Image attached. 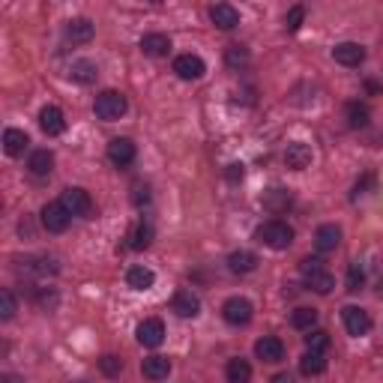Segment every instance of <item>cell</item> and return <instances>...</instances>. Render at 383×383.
Returning a JSON list of instances; mask_svg holds the SVG:
<instances>
[{
  "label": "cell",
  "instance_id": "ac0fdd59",
  "mask_svg": "<svg viewBox=\"0 0 383 383\" xmlns=\"http://www.w3.org/2000/svg\"><path fill=\"white\" fill-rule=\"evenodd\" d=\"M93 34H96V27H93L90 18H72L66 24V39H72V42H78V45L90 42Z\"/></svg>",
  "mask_w": 383,
  "mask_h": 383
},
{
  "label": "cell",
  "instance_id": "7402d4cb",
  "mask_svg": "<svg viewBox=\"0 0 383 383\" xmlns=\"http://www.w3.org/2000/svg\"><path fill=\"white\" fill-rule=\"evenodd\" d=\"M27 168L34 177H48L54 168V153L51 150H34L27 159Z\"/></svg>",
  "mask_w": 383,
  "mask_h": 383
},
{
  "label": "cell",
  "instance_id": "cb8c5ba5",
  "mask_svg": "<svg viewBox=\"0 0 383 383\" xmlns=\"http://www.w3.org/2000/svg\"><path fill=\"white\" fill-rule=\"evenodd\" d=\"M141 51L147 57H165L171 51V39L165 34H147L141 39Z\"/></svg>",
  "mask_w": 383,
  "mask_h": 383
},
{
  "label": "cell",
  "instance_id": "d6986e66",
  "mask_svg": "<svg viewBox=\"0 0 383 383\" xmlns=\"http://www.w3.org/2000/svg\"><path fill=\"white\" fill-rule=\"evenodd\" d=\"M260 203H264V210H270V213H284L293 203V195L288 189H270V192H264Z\"/></svg>",
  "mask_w": 383,
  "mask_h": 383
},
{
  "label": "cell",
  "instance_id": "f35d334b",
  "mask_svg": "<svg viewBox=\"0 0 383 383\" xmlns=\"http://www.w3.org/2000/svg\"><path fill=\"white\" fill-rule=\"evenodd\" d=\"M243 174H246V171H243V165H237V162H234V165H227V171H225V177H227L231 183L243 180Z\"/></svg>",
  "mask_w": 383,
  "mask_h": 383
},
{
  "label": "cell",
  "instance_id": "2e32d148",
  "mask_svg": "<svg viewBox=\"0 0 383 383\" xmlns=\"http://www.w3.org/2000/svg\"><path fill=\"white\" fill-rule=\"evenodd\" d=\"M210 21H213L219 30H234L240 24V12L234 10L231 3H216V6H210Z\"/></svg>",
  "mask_w": 383,
  "mask_h": 383
},
{
  "label": "cell",
  "instance_id": "7a4b0ae2",
  "mask_svg": "<svg viewBox=\"0 0 383 383\" xmlns=\"http://www.w3.org/2000/svg\"><path fill=\"white\" fill-rule=\"evenodd\" d=\"M258 243H264V246H270L275 251H282V249H288L291 243H293V231H291V225H284L279 222V219H273V222H264L258 227Z\"/></svg>",
  "mask_w": 383,
  "mask_h": 383
},
{
  "label": "cell",
  "instance_id": "6da1fadb",
  "mask_svg": "<svg viewBox=\"0 0 383 383\" xmlns=\"http://www.w3.org/2000/svg\"><path fill=\"white\" fill-rule=\"evenodd\" d=\"M299 273H303L306 284L314 293H323V297H327V293H332V288H336V279H332V273L323 270V264L317 258H306L303 264H299Z\"/></svg>",
  "mask_w": 383,
  "mask_h": 383
},
{
  "label": "cell",
  "instance_id": "30bf717a",
  "mask_svg": "<svg viewBox=\"0 0 383 383\" xmlns=\"http://www.w3.org/2000/svg\"><path fill=\"white\" fill-rule=\"evenodd\" d=\"M39 126H42L45 135H63L66 132V117H63L60 108H54V105H45L42 111H39Z\"/></svg>",
  "mask_w": 383,
  "mask_h": 383
},
{
  "label": "cell",
  "instance_id": "4dcf8cb0",
  "mask_svg": "<svg viewBox=\"0 0 383 383\" xmlns=\"http://www.w3.org/2000/svg\"><path fill=\"white\" fill-rule=\"evenodd\" d=\"M153 243V227L147 225V222H141V225H135V231L129 234V249H147Z\"/></svg>",
  "mask_w": 383,
  "mask_h": 383
},
{
  "label": "cell",
  "instance_id": "e0dca14e",
  "mask_svg": "<svg viewBox=\"0 0 383 383\" xmlns=\"http://www.w3.org/2000/svg\"><path fill=\"white\" fill-rule=\"evenodd\" d=\"M227 270L237 273V275L258 270V255L255 251H231V255H227Z\"/></svg>",
  "mask_w": 383,
  "mask_h": 383
},
{
  "label": "cell",
  "instance_id": "8992f818",
  "mask_svg": "<svg viewBox=\"0 0 383 383\" xmlns=\"http://www.w3.org/2000/svg\"><path fill=\"white\" fill-rule=\"evenodd\" d=\"M69 222H72V216H69V210L63 207L60 201H57V203H45V207H42V227L48 234H63L69 227Z\"/></svg>",
  "mask_w": 383,
  "mask_h": 383
},
{
  "label": "cell",
  "instance_id": "8fae6325",
  "mask_svg": "<svg viewBox=\"0 0 383 383\" xmlns=\"http://www.w3.org/2000/svg\"><path fill=\"white\" fill-rule=\"evenodd\" d=\"M108 159L111 165L117 168H126L135 162V144L129 141V138H114V141L108 144Z\"/></svg>",
  "mask_w": 383,
  "mask_h": 383
},
{
  "label": "cell",
  "instance_id": "603a6c76",
  "mask_svg": "<svg viewBox=\"0 0 383 383\" xmlns=\"http://www.w3.org/2000/svg\"><path fill=\"white\" fill-rule=\"evenodd\" d=\"M27 144H30V138H27V132H21V129H6L3 132L6 156H21V153L27 150Z\"/></svg>",
  "mask_w": 383,
  "mask_h": 383
},
{
  "label": "cell",
  "instance_id": "9c48e42d",
  "mask_svg": "<svg viewBox=\"0 0 383 383\" xmlns=\"http://www.w3.org/2000/svg\"><path fill=\"white\" fill-rule=\"evenodd\" d=\"M174 72L183 81H198V78H203V72H207V63H203L198 54H180L174 60Z\"/></svg>",
  "mask_w": 383,
  "mask_h": 383
},
{
  "label": "cell",
  "instance_id": "5bb4252c",
  "mask_svg": "<svg viewBox=\"0 0 383 383\" xmlns=\"http://www.w3.org/2000/svg\"><path fill=\"white\" fill-rule=\"evenodd\" d=\"M255 356L264 362H282L284 360V345L275 336H264L255 341Z\"/></svg>",
  "mask_w": 383,
  "mask_h": 383
},
{
  "label": "cell",
  "instance_id": "836d02e7",
  "mask_svg": "<svg viewBox=\"0 0 383 383\" xmlns=\"http://www.w3.org/2000/svg\"><path fill=\"white\" fill-rule=\"evenodd\" d=\"M225 60H227V66H231V69H237V66H243V63L249 60V51L243 45H231L225 51Z\"/></svg>",
  "mask_w": 383,
  "mask_h": 383
},
{
  "label": "cell",
  "instance_id": "d4e9b609",
  "mask_svg": "<svg viewBox=\"0 0 383 383\" xmlns=\"http://www.w3.org/2000/svg\"><path fill=\"white\" fill-rule=\"evenodd\" d=\"M299 371H303L306 378H317V374L327 371V356L317 354V350H306L303 360H299Z\"/></svg>",
  "mask_w": 383,
  "mask_h": 383
},
{
  "label": "cell",
  "instance_id": "52a82bcc",
  "mask_svg": "<svg viewBox=\"0 0 383 383\" xmlns=\"http://www.w3.org/2000/svg\"><path fill=\"white\" fill-rule=\"evenodd\" d=\"M341 321H345V330L354 338H360V336H365V332L371 330V317L360 306H345V308H341Z\"/></svg>",
  "mask_w": 383,
  "mask_h": 383
},
{
  "label": "cell",
  "instance_id": "e575fe53",
  "mask_svg": "<svg viewBox=\"0 0 383 383\" xmlns=\"http://www.w3.org/2000/svg\"><path fill=\"white\" fill-rule=\"evenodd\" d=\"M365 284V273H362V267L360 264H350V270H347V291L350 293H356Z\"/></svg>",
  "mask_w": 383,
  "mask_h": 383
},
{
  "label": "cell",
  "instance_id": "1f68e13d",
  "mask_svg": "<svg viewBox=\"0 0 383 383\" xmlns=\"http://www.w3.org/2000/svg\"><path fill=\"white\" fill-rule=\"evenodd\" d=\"M306 347H308V350H317V354H323V350L330 347V336H327L323 330H308Z\"/></svg>",
  "mask_w": 383,
  "mask_h": 383
},
{
  "label": "cell",
  "instance_id": "f1b7e54d",
  "mask_svg": "<svg viewBox=\"0 0 383 383\" xmlns=\"http://www.w3.org/2000/svg\"><path fill=\"white\" fill-rule=\"evenodd\" d=\"M225 374H227V380H231V383H249L251 380V365L237 356V360H227Z\"/></svg>",
  "mask_w": 383,
  "mask_h": 383
},
{
  "label": "cell",
  "instance_id": "ffe728a7",
  "mask_svg": "<svg viewBox=\"0 0 383 383\" xmlns=\"http://www.w3.org/2000/svg\"><path fill=\"white\" fill-rule=\"evenodd\" d=\"M338 243H341V231L336 225H321V227H317V234H314L317 251H336Z\"/></svg>",
  "mask_w": 383,
  "mask_h": 383
},
{
  "label": "cell",
  "instance_id": "83f0119b",
  "mask_svg": "<svg viewBox=\"0 0 383 383\" xmlns=\"http://www.w3.org/2000/svg\"><path fill=\"white\" fill-rule=\"evenodd\" d=\"M369 120H371L369 105H362V102H347V126H350V129H365V126H369Z\"/></svg>",
  "mask_w": 383,
  "mask_h": 383
},
{
  "label": "cell",
  "instance_id": "5b68a950",
  "mask_svg": "<svg viewBox=\"0 0 383 383\" xmlns=\"http://www.w3.org/2000/svg\"><path fill=\"white\" fill-rule=\"evenodd\" d=\"M251 314H255V308H251V303L246 297H231L222 306V317L231 323V327H246V323L251 321Z\"/></svg>",
  "mask_w": 383,
  "mask_h": 383
},
{
  "label": "cell",
  "instance_id": "277c9868",
  "mask_svg": "<svg viewBox=\"0 0 383 383\" xmlns=\"http://www.w3.org/2000/svg\"><path fill=\"white\" fill-rule=\"evenodd\" d=\"M60 203L69 210V216H90V210H93L90 192L81 189V186H69V189H63Z\"/></svg>",
  "mask_w": 383,
  "mask_h": 383
},
{
  "label": "cell",
  "instance_id": "4316f807",
  "mask_svg": "<svg viewBox=\"0 0 383 383\" xmlns=\"http://www.w3.org/2000/svg\"><path fill=\"white\" fill-rule=\"evenodd\" d=\"M141 371H144V378H150V380H165L171 371V362H168V356H147L141 362Z\"/></svg>",
  "mask_w": 383,
  "mask_h": 383
},
{
  "label": "cell",
  "instance_id": "ba28073f",
  "mask_svg": "<svg viewBox=\"0 0 383 383\" xmlns=\"http://www.w3.org/2000/svg\"><path fill=\"white\" fill-rule=\"evenodd\" d=\"M138 341H141L144 347H159L162 341H165V323L159 321V317H147V321L138 323Z\"/></svg>",
  "mask_w": 383,
  "mask_h": 383
},
{
  "label": "cell",
  "instance_id": "74e56055",
  "mask_svg": "<svg viewBox=\"0 0 383 383\" xmlns=\"http://www.w3.org/2000/svg\"><path fill=\"white\" fill-rule=\"evenodd\" d=\"M150 201V189L147 186H135V195H132V203L135 207H141V203Z\"/></svg>",
  "mask_w": 383,
  "mask_h": 383
},
{
  "label": "cell",
  "instance_id": "ab89813d",
  "mask_svg": "<svg viewBox=\"0 0 383 383\" xmlns=\"http://www.w3.org/2000/svg\"><path fill=\"white\" fill-rule=\"evenodd\" d=\"M371 186H374V174H365V177H362V180H360V183H356V189H354V192H356V195H362L365 189H371Z\"/></svg>",
  "mask_w": 383,
  "mask_h": 383
},
{
  "label": "cell",
  "instance_id": "f546056e",
  "mask_svg": "<svg viewBox=\"0 0 383 383\" xmlns=\"http://www.w3.org/2000/svg\"><path fill=\"white\" fill-rule=\"evenodd\" d=\"M291 323H293V330H306L308 332L317 323V312L314 308H308V306H299V308H293Z\"/></svg>",
  "mask_w": 383,
  "mask_h": 383
},
{
  "label": "cell",
  "instance_id": "484cf974",
  "mask_svg": "<svg viewBox=\"0 0 383 383\" xmlns=\"http://www.w3.org/2000/svg\"><path fill=\"white\" fill-rule=\"evenodd\" d=\"M96 75H99V69H96L93 60H75L69 66V78L75 81V84H93Z\"/></svg>",
  "mask_w": 383,
  "mask_h": 383
},
{
  "label": "cell",
  "instance_id": "4fadbf2b",
  "mask_svg": "<svg viewBox=\"0 0 383 383\" xmlns=\"http://www.w3.org/2000/svg\"><path fill=\"white\" fill-rule=\"evenodd\" d=\"M332 60L341 63V66H360L365 60V48L360 42H338L332 48Z\"/></svg>",
  "mask_w": 383,
  "mask_h": 383
},
{
  "label": "cell",
  "instance_id": "d590c367",
  "mask_svg": "<svg viewBox=\"0 0 383 383\" xmlns=\"http://www.w3.org/2000/svg\"><path fill=\"white\" fill-rule=\"evenodd\" d=\"M15 314V297L12 291H3L0 293V321H12Z\"/></svg>",
  "mask_w": 383,
  "mask_h": 383
},
{
  "label": "cell",
  "instance_id": "3957f363",
  "mask_svg": "<svg viewBox=\"0 0 383 383\" xmlns=\"http://www.w3.org/2000/svg\"><path fill=\"white\" fill-rule=\"evenodd\" d=\"M129 108V102H126V96L123 93H117V90H105L96 96V102H93V111H96V117L99 120H120L126 114Z\"/></svg>",
  "mask_w": 383,
  "mask_h": 383
},
{
  "label": "cell",
  "instance_id": "44dd1931",
  "mask_svg": "<svg viewBox=\"0 0 383 383\" xmlns=\"http://www.w3.org/2000/svg\"><path fill=\"white\" fill-rule=\"evenodd\" d=\"M126 282H129V288L132 291H150L153 282H156V273H153L150 267L138 264V267H132V270L126 273Z\"/></svg>",
  "mask_w": 383,
  "mask_h": 383
},
{
  "label": "cell",
  "instance_id": "60d3db41",
  "mask_svg": "<svg viewBox=\"0 0 383 383\" xmlns=\"http://www.w3.org/2000/svg\"><path fill=\"white\" fill-rule=\"evenodd\" d=\"M270 383H293V378H291V374H275Z\"/></svg>",
  "mask_w": 383,
  "mask_h": 383
},
{
  "label": "cell",
  "instance_id": "d6a6232c",
  "mask_svg": "<svg viewBox=\"0 0 383 383\" xmlns=\"http://www.w3.org/2000/svg\"><path fill=\"white\" fill-rule=\"evenodd\" d=\"M99 369H102V374H108V378H117V374L123 371V360L114 354H105L99 360Z\"/></svg>",
  "mask_w": 383,
  "mask_h": 383
},
{
  "label": "cell",
  "instance_id": "9a60e30c",
  "mask_svg": "<svg viewBox=\"0 0 383 383\" xmlns=\"http://www.w3.org/2000/svg\"><path fill=\"white\" fill-rule=\"evenodd\" d=\"M171 312H177L180 317H198L201 314V299L192 291H177L171 299Z\"/></svg>",
  "mask_w": 383,
  "mask_h": 383
},
{
  "label": "cell",
  "instance_id": "7c38bea8",
  "mask_svg": "<svg viewBox=\"0 0 383 383\" xmlns=\"http://www.w3.org/2000/svg\"><path fill=\"white\" fill-rule=\"evenodd\" d=\"M284 165L291 171H306L312 165V147L303 144V141H293L288 144V150H284Z\"/></svg>",
  "mask_w": 383,
  "mask_h": 383
},
{
  "label": "cell",
  "instance_id": "8d00e7d4",
  "mask_svg": "<svg viewBox=\"0 0 383 383\" xmlns=\"http://www.w3.org/2000/svg\"><path fill=\"white\" fill-rule=\"evenodd\" d=\"M303 18H306V10H303V6H293V10L284 15V27H288V30H299Z\"/></svg>",
  "mask_w": 383,
  "mask_h": 383
}]
</instances>
